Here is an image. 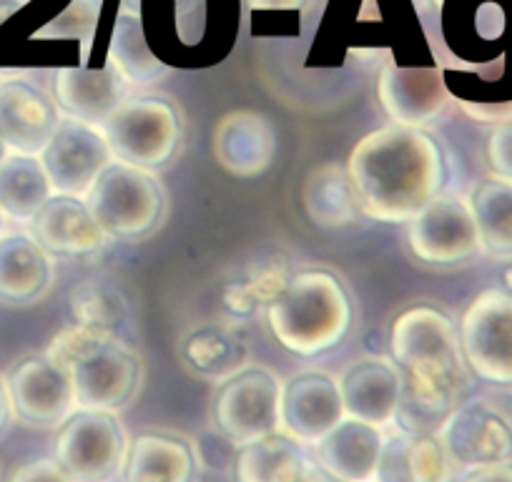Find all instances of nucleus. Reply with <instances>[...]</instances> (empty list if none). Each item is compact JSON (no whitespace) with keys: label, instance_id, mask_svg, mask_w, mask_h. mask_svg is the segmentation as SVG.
Masks as SVG:
<instances>
[{"label":"nucleus","instance_id":"1","mask_svg":"<svg viewBox=\"0 0 512 482\" xmlns=\"http://www.w3.org/2000/svg\"><path fill=\"white\" fill-rule=\"evenodd\" d=\"M357 209L382 224L412 221L445 186V156L415 126L392 124L357 141L347 161Z\"/></svg>","mask_w":512,"mask_h":482},{"label":"nucleus","instance_id":"2","mask_svg":"<svg viewBox=\"0 0 512 482\" xmlns=\"http://www.w3.org/2000/svg\"><path fill=\"white\" fill-rule=\"evenodd\" d=\"M392 359L402 377L397 415L420 420L447 417L470 387V367L462 357L460 334L435 307H412L392 324Z\"/></svg>","mask_w":512,"mask_h":482},{"label":"nucleus","instance_id":"3","mask_svg":"<svg viewBox=\"0 0 512 482\" xmlns=\"http://www.w3.org/2000/svg\"><path fill=\"white\" fill-rule=\"evenodd\" d=\"M269 329L289 352L314 357L337 347L352 324L347 289L329 272H302L269 304Z\"/></svg>","mask_w":512,"mask_h":482},{"label":"nucleus","instance_id":"4","mask_svg":"<svg viewBox=\"0 0 512 482\" xmlns=\"http://www.w3.org/2000/svg\"><path fill=\"white\" fill-rule=\"evenodd\" d=\"M68 367L81 410L118 412L134 402L141 385V362L131 349L98 332L71 334L53 352Z\"/></svg>","mask_w":512,"mask_h":482},{"label":"nucleus","instance_id":"5","mask_svg":"<svg viewBox=\"0 0 512 482\" xmlns=\"http://www.w3.org/2000/svg\"><path fill=\"white\" fill-rule=\"evenodd\" d=\"M86 204L103 234L136 241L159 226L166 196L159 181L144 169L111 161L86 194Z\"/></svg>","mask_w":512,"mask_h":482},{"label":"nucleus","instance_id":"6","mask_svg":"<svg viewBox=\"0 0 512 482\" xmlns=\"http://www.w3.org/2000/svg\"><path fill=\"white\" fill-rule=\"evenodd\" d=\"M111 154L139 169H159L179 146V116L159 98L123 101L103 124Z\"/></svg>","mask_w":512,"mask_h":482},{"label":"nucleus","instance_id":"7","mask_svg":"<svg viewBox=\"0 0 512 482\" xmlns=\"http://www.w3.org/2000/svg\"><path fill=\"white\" fill-rule=\"evenodd\" d=\"M460 347L472 375L492 385H512V294L485 289L460 322Z\"/></svg>","mask_w":512,"mask_h":482},{"label":"nucleus","instance_id":"8","mask_svg":"<svg viewBox=\"0 0 512 482\" xmlns=\"http://www.w3.org/2000/svg\"><path fill=\"white\" fill-rule=\"evenodd\" d=\"M128 440L113 412L81 410L63 425L56 460L73 482H111L123 470Z\"/></svg>","mask_w":512,"mask_h":482},{"label":"nucleus","instance_id":"9","mask_svg":"<svg viewBox=\"0 0 512 482\" xmlns=\"http://www.w3.org/2000/svg\"><path fill=\"white\" fill-rule=\"evenodd\" d=\"M279 400H282V385L272 372H241L216 395V430L234 447L264 440L279 427Z\"/></svg>","mask_w":512,"mask_h":482},{"label":"nucleus","instance_id":"10","mask_svg":"<svg viewBox=\"0 0 512 482\" xmlns=\"http://www.w3.org/2000/svg\"><path fill=\"white\" fill-rule=\"evenodd\" d=\"M410 249L425 264H460L482 249L470 201L437 196L410 221Z\"/></svg>","mask_w":512,"mask_h":482},{"label":"nucleus","instance_id":"11","mask_svg":"<svg viewBox=\"0 0 512 482\" xmlns=\"http://www.w3.org/2000/svg\"><path fill=\"white\" fill-rule=\"evenodd\" d=\"M11 412L31 427H61L76 410V392L61 359L31 357L8 377Z\"/></svg>","mask_w":512,"mask_h":482},{"label":"nucleus","instance_id":"12","mask_svg":"<svg viewBox=\"0 0 512 482\" xmlns=\"http://www.w3.org/2000/svg\"><path fill=\"white\" fill-rule=\"evenodd\" d=\"M41 164L56 194L86 196L111 164V146L93 124L66 118L41 151Z\"/></svg>","mask_w":512,"mask_h":482},{"label":"nucleus","instance_id":"13","mask_svg":"<svg viewBox=\"0 0 512 482\" xmlns=\"http://www.w3.org/2000/svg\"><path fill=\"white\" fill-rule=\"evenodd\" d=\"M457 467H487L512 460V420L487 400L457 405L437 435Z\"/></svg>","mask_w":512,"mask_h":482},{"label":"nucleus","instance_id":"14","mask_svg":"<svg viewBox=\"0 0 512 482\" xmlns=\"http://www.w3.org/2000/svg\"><path fill=\"white\" fill-rule=\"evenodd\" d=\"M344 420L339 382L324 372H302L282 387L279 425L297 442L317 445Z\"/></svg>","mask_w":512,"mask_h":482},{"label":"nucleus","instance_id":"15","mask_svg":"<svg viewBox=\"0 0 512 482\" xmlns=\"http://www.w3.org/2000/svg\"><path fill=\"white\" fill-rule=\"evenodd\" d=\"M61 118L51 98L26 81L0 83V139L8 149L36 156L56 134Z\"/></svg>","mask_w":512,"mask_h":482},{"label":"nucleus","instance_id":"16","mask_svg":"<svg viewBox=\"0 0 512 482\" xmlns=\"http://www.w3.org/2000/svg\"><path fill=\"white\" fill-rule=\"evenodd\" d=\"M377 93L395 124L415 129L430 124L450 103L440 68H402L390 63L379 76Z\"/></svg>","mask_w":512,"mask_h":482},{"label":"nucleus","instance_id":"17","mask_svg":"<svg viewBox=\"0 0 512 482\" xmlns=\"http://www.w3.org/2000/svg\"><path fill=\"white\" fill-rule=\"evenodd\" d=\"M344 415L367 425L384 427L400 412L402 377L387 359H359L339 377Z\"/></svg>","mask_w":512,"mask_h":482},{"label":"nucleus","instance_id":"18","mask_svg":"<svg viewBox=\"0 0 512 482\" xmlns=\"http://www.w3.org/2000/svg\"><path fill=\"white\" fill-rule=\"evenodd\" d=\"M277 154V131L262 113H226L214 131V156L229 174L251 179L269 169Z\"/></svg>","mask_w":512,"mask_h":482},{"label":"nucleus","instance_id":"19","mask_svg":"<svg viewBox=\"0 0 512 482\" xmlns=\"http://www.w3.org/2000/svg\"><path fill=\"white\" fill-rule=\"evenodd\" d=\"M126 78L108 61L101 71L86 66L61 68L56 73V101L71 118L86 124H106L126 96Z\"/></svg>","mask_w":512,"mask_h":482},{"label":"nucleus","instance_id":"20","mask_svg":"<svg viewBox=\"0 0 512 482\" xmlns=\"http://www.w3.org/2000/svg\"><path fill=\"white\" fill-rule=\"evenodd\" d=\"M457 462L437 435L402 430L384 440L377 482H452Z\"/></svg>","mask_w":512,"mask_h":482},{"label":"nucleus","instance_id":"21","mask_svg":"<svg viewBox=\"0 0 512 482\" xmlns=\"http://www.w3.org/2000/svg\"><path fill=\"white\" fill-rule=\"evenodd\" d=\"M53 282L51 254L36 241V236H0V302L23 307L46 297Z\"/></svg>","mask_w":512,"mask_h":482},{"label":"nucleus","instance_id":"22","mask_svg":"<svg viewBox=\"0 0 512 482\" xmlns=\"http://www.w3.org/2000/svg\"><path fill=\"white\" fill-rule=\"evenodd\" d=\"M382 450L384 435L379 427L347 417L317 442V465L344 482H372L377 477Z\"/></svg>","mask_w":512,"mask_h":482},{"label":"nucleus","instance_id":"23","mask_svg":"<svg viewBox=\"0 0 512 482\" xmlns=\"http://www.w3.org/2000/svg\"><path fill=\"white\" fill-rule=\"evenodd\" d=\"M33 236L48 254L76 257L96 252L106 234L96 224L88 204L78 196L58 194L33 216Z\"/></svg>","mask_w":512,"mask_h":482},{"label":"nucleus","instance_id":"24","mask_svg":"<svg viewBox=\"0 0 512 482\" xmlns=\"http://www.w3.org/2000/svg\"><path fill=\"white\" fill-rule=\"evenodd\" d=\"M194 455L184 440L146 432L139 435L126 457V482H189Z\"/></svg>","mask_w":512,"mask_h":482},{"label":"nucleus","instance_id":"25","mask_svg":"<svg viewBox=\"0 0 512 482\" xmlns=\"http://www.w3.org/2000/svg\"><path fill=\"white\" fill-rule=\"evenodd\" d=\"M307 467L299 442L277 432L244 445L234 460L236 482H302Z\"/></svg>","mask_w":512,"mask_h":482},{"label":"nucleus","instance_id":"26","mask_svg":"<svg viewBox=\"0 0 512 482\" xmlns=\"http://www.w3.org/2000/svg\"><path fill=\"white\" fill-rule=\"evenodd\" d=\"M51 181L36 156H13L0 166V211L16 221L33 216L51 199Z\"/></svg>","mask_w":512,"mask_h":482},{"label":"nucleus","instance_id":"27","mask_svg":"<svg viewBox=\"0 0 512 482\" xmlns=\"http://www.w3.org/2000/svg\"><path fill=\"white\" fill-rule=\"evenodd\" d=\"M470 206L482 249L492 257H512V179L492 176L480 181Z\"/></svg>","mask_w":512,"mask_h":482},{"label":"nucleus","instance_id":"28","mask_svg":"<svg viewBox=\"0 0 512 482\" xmlns=\"http://www.w3.org/2000/svg\"><path fill=\"white\" fill-rule=\"evenodd\" d=\"M302 201L309 219L319 226H344L354 221L359 211L347 166L339 164H322L314 169L304 184Z\"/></svg>","mask_w":512,"mask_h":482},{"label":"nucleus","instance_id":"29","mask_svg":"<svg viewBox=\"0 0 512 482\" xmlns=\"http://www.w3.org/2000/svg\"><path fill=\"white\" fill-rule=\"evenodd\" d=\"M108 61L116 63L121 76L126 81H151L164 71L159 58L149 51L144 36H141L139 18L121 16L113 28V41H111V58Z\"/></svg>","mask_w":512,"mask_h":482},{"label":"nucleus","instance_id":"30","mask_svg":"<svg viewBox=\"0 0 512 482\" xmlns=\"http://www.w3.org/2000/svg\"><path fill=\"white\" fill-rule=\"evenodd\" d=\"M98 11H101V0H73L61 16L36 33V38H76L83 43L81 66H86L88 46L98 26Z\"/></svg>","mask_w":512,"mask_h":482},{"label":"nucleus","instance_id":"31","mask_svg":"<svg viewBox=\"0 0 512 482\" xmlns=\"http://www.w3.org/2000/svg\"><path fill=\"white\" fill-rule=\"evenodd\" d=\"M176 36L181 43L194 46L204 38L206 28V0H176Z\"/></svg>","mask_w":512,"mask_h":482},{"label":"nucleus","instance_id":"32","mask_svg":"<svg viewBox=\"0 0 512 482\" xmlns=\"http://www.w3.org/2000/svg\"><path fill=\"white\" fill-rule=\"evenodd\" d=\"M487 161L495 176L512 179V116L502 118L487 141Z\"/></svg>","mask_w":512,"mask_h":482},{"label":"nucleus","instance_id":"33","mask_svg":"<svg viewBox=\"0 0 512 482\" xmlns=\"http://www.w3.org/2000/svg\"><path fill=\"white\" fill-rule=\"evenodd\" d=\"M11 482H73V477L68 475L66 467L58 460L41 457V460L26 462L23 467H18Z\"/></svg>","mask_w":512,"mask_h":482},{"label":"nucleus","instance_id":"34","mask_svg":"<svg viewBox=\"0 0 512 482\" xmlns=\"http://www.w3.org/2000/svg\"><path fill=\"white\" fill-rule=\"evenodd\" d=\"M465 482H512V465L500 462V465L477 467L465 477Z\"/></svg>","mask_w":512,"mask_h":482},{"label":"nucleus","instance_id":"35","mask_svg":"<svg viewBox=\"0 0 512 482\" xmlns=\"http://www.w3.org/2000/svg\"><path fill=\"white\" fill-rule=\"evenodd\" d=\"M249 11H299L307 0H244Z\"/></svg>","mask_w":512,"mask_h":482},{"label":"nucleus","instance_id":"36","mask_svg":"<svg viewBox=\"0 0 512 482\" xmlns=\"http://www.w3.org/2000/svg\"><path fill=\"white\" fill-rule=\"evenodd\" d=\"M302 482H344V480H339L337 475L327 472L322 465H317V462H309V467H307V472H304Z\"/></svg>","mask_w":512,"mask_h":482},{"label":"nucleus","instance_id":"37","mask_svg":"<svg viewBox=\"0 0 512 482\" xmlns=\"http://www.w3.org/2000/svg\"><path fill=\"white\" fill-rule=\"evenodd\" d=\"M8 417H11V397H8V387L0 382V432L8 425Z\"/></svg>","mask_w":512,"mask_h":482},{"label":"nucleus","instance_id":"38","mask_svg":"<svg viewBox=\"0 0 512 482\" xmlns=\"http://www.w3.org/2000/svg\"><path fill=\"white\" fill-rule=\"evenodd\" d=\"M500 279H502V287L500 289H505V292L512 294V257H507L505 264H502Z\"/></svg>","mask_w":512,"mask_h":482},{"label":"nucleus","instance_id":"39","mask_svg":"<svg viewBox=\"0 0 512 482\" xmlns=\"http://www.w3.org/2000/svg\"><path fill=\"white\" fill-rule=\"evenodd\" d=\"M8 146H6V141H3V139H0V166H3V161H6L8 159Z\"/></svg>","mask_w":512,"mask_h":482},{"label":"nucleus","instance_id":"40","mask_svg":"<svg viewBox=\"0 0 512 482\" xmlns=\"http://www.w3.org/2000/svg\"><path fill=\"white\" fill-rule=\"evenodd\" d=\"M0 229H3V211H0Z\"/></svg>","mask_w":512,"mask_h":482},{"label":"nucleus","instance_id":"41","mask_svg":"<svg viewBox=\"0 0 512 482\" xmlns=\"http://www.w3.org/2000/svg\"><path fill=\"white\" fill-rule=\"evenodd\" d=\"M372 482H374V480H372Z\"/></svg>","mask_w":512,"mask_h":482}]
</instances>
